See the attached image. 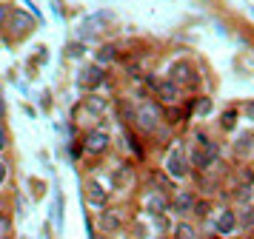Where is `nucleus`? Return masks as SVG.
<instances>
[{"label": "nucleus", "mask_w": 254, "mask_h": 239, "mask_svg": "<svg viewBox=\"0 0 254 239\" xmlns=\"http://www.w3.org/2000/svg\"><path fill=\"white\" fill-rule=\"evenodd\" d=\"M0 216H3V214H0Z\"/></svg>", "instance_id": "17"}, {"label": "nucleus", "mask_w": 254, "mask_h": 239, "mask_svg": "<svg viewBox=\"0 0 254 239\" xmlns=\"http://www.w3.org/2000/svg\"><path fill=\"white\" fill-rule=\"evenodd\" d=\"M174 237L177 239H197V234H194V228L191 225H180L177 231H174Z\"/></svg>", "instance_id": "9"}, {"label": "nucleus", "mask_w": 254, "mask_h": 239, "mask_svg": "<svg viewBox=\"0 0 254 239\" xmlns=\"http://www.w3.org/2000/svg\"><path fill=\"white\" fill-rule=\"evenodd\" d=\"M160 94L166 97V100H177V89H174L172 83H163V86H160Z\"/></svg>", "instance_id": "11"}, {"label": "nucleus", "mask_w": 254, "mask_h": 239, "mask_svg": "<svg viewBox=\"0 0 254 239\" xmlns=\"http://www.w3.org/2000/svg\"><path fill=\"white\" fill-rule=\"evenodd\" d=\"M0 23H3V9H0Z\"/></svg>", "instance_id": "16"}, {"label": "nucleus", "mask_w": 254, "mask_h": 239, "mask_svg": "<svg viewBox=\"0 0 254 239\" xmlns=\"http://www.w3.org/2000/svg\"><path fill=\"white\" fill-rule=\"evenodd\" d=\"M86 191H89V202H92V205H97V208H100V205H106V191L94 180L86 185Z\"/></svg>", "instance_id": "7"}, {"label": "nucleus", "mask_w": 254, "mask_h": 239, "mask_svg": "<svg viewBox=\"0 0 254 239\" xmlns=\"http://www.w3.org/2000/svg\"><path fill=\"white\" fill-rule=\"evenodd\" d=\"M194 205V199L189 196V193H183V196H177V211H189Z\"/></svg>", "instance_id": "12"}, {"label": "nucleus", "mask_w": 254, "mask_h": 239, "mask_svg": "<svg viewBox=\"0 0 254 239\" xmlns=\"http://www.w3.org/2000/svg\"><path fill=\"white\" fill-rule=\"evenodd\" d=\"M137 120H140V125H143V128H154V125H157V111H154V105H149V102H143V105H140L137 108Z\"/></svg>", "instance_id": "5"}, {"label": "nucleus", "mask_w": 254, "mask_h": 239, "mask_svg": "<svg viewBox=\"0 0 254 239\" xmlns=\"http://www.w3.org/2000/svg\"><path fill=\"white\" fill-rule=\"evenodd\" d=\"M6 143H9V137H6V128H3V125H0V151H3V148H6Z\"/></svg>", "instance_id": "14"}, {"label": "nucleus", "mask_w": 254, "mask_h": 239, "mask_svg": "<svg viewBox=\"0 0 254 239\" xmlns=\"http://www.w3.org/2000/svg\"><path fill=\"white\" fill-rule=\"evenodd\" d=\"M214 231L223 234V237L234 234V231H237V214H234V211H223V214L214 219Z\"/></svg>", "instance_id": "4"}, {"label": "nucleus", "mask_w": 254, "mask_h": 239, "mask_svg": "<svg viewBox=\"0 0 254 239\" xmlns=\"http://www.w3.org/2000/svg\"><path fill=\"white\" fill-rule=\"evenodd\" d=\"M6 177H9V165H6V162H3V159H0V185H3V182H6Z\"/></svg>", "instance_id": "13"}, {"label": "nucleus", "mask_w": 254, "mask_h": 239, "mask_svg": "<svg viewBox=\"0 0 254 239\" xmlns=\"http://www.w3.org/2000/svg\"><path fill=\"white\" fill-rule=\"evenodd\" d=\"M166 171L172 174V177H186V171H189V162H186V157H183V151L180 148H174L172 154H169V159H166Z\"/></svg>", "instance_id": "2"}, {"label": "nucleus", "mask_w": 254, "mask_h": 239, "mask_svg": "<svg viewBox=\"0 0 254 239\" xmlns=\"http://www.w3.org/2000/svg\"><path fill=\"white\" fill-rule=\"evenodd\" d=\"M0 114H3V97H0Z\"/></svg>", "instance_id": "15"}, {"label": "nucleus", "mask_w": 254, "mask_h": 239, "mask_svg": "<svg viewBox=\"0 0 254 239\" xmlns=\"http://www.w3.org/2000/svg\"><path fill=\"white\" fill-rule=\"evenodd\" d=\"M83 148L89 154H103L106 148H109V134L106 131H89L86 140H83Z\"/></svg>", "instance_id": "1"}, {"label": "nucleus", "mask_w": 254, "mask_h": 239, "mask_svg": "<svg viewBox=\"0 0 254 239\" xmlns=\"http://www.w3.org/2000/svg\"><path fill=\"white\" fill-rule=\"evenodd\" d=\"M128 182H131V171L120 168V171H117V177H115V185H117V188H126Z\"/></svg>", "instance_id": "8"}, {"label": "nucleus", "mask_w": 254, "mask_h": 239, "mask_svg": "<svg viewBox=\"0 0 254 239\" xmlns=\"http://www.w3.org/2000/svg\"><path fill=\"white\" fill-rule=\"evenodd\" d=\"M97 225H100L103 234H115L123 225V216H120V211H103V214L97 216Z\"/></svg>", "instance_id": "3"}, {"label": "nucleus", "mask_w": 254, "mask_h": 239, "mask_svg": "<svg viewBox=\"0 0 254 239\" xmlns=\"http://www.w3.org/2000/svg\"><path fill=\"white\" fill-rule=\"evenodd\" d=\"M149 211H154V214L166 211V199H163V196H151L149 199Z\"/></svg>", "instance_id": "10"}, {"label": "nucleus", "mask_w": 254, "mask_h": 239, "mask_svg": "<svg viewBox=\"0 0 254 239\" xmlns=\"http://www.w3.org/2000/svg\"><path fill=\"white\" fill-rule=\"evenodd\" d=\"M100 80H103V71L94 66V68H83V74H80V83L83 86H100Z\"/></svg>", "instance_id": "6"}]
</instances>
